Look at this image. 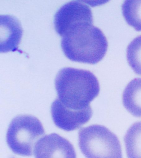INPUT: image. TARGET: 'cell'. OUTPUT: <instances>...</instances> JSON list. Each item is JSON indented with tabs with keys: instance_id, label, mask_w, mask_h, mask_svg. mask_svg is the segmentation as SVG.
Listing matches in <instances>:
<instances>
[{
	"instance_id": "6da1fadb",
	"label": "cell",
	"mask_w": 141,
	"mask_h": 158,
	"mask_svg": "<svg viewBox=\"0 0 141 158\" xmlns=\"http://www.w3.org/2000/svg\"><path fill=\"white\" fill-rule=\"evenodd\" d=\"M58 98L64 106L74 110H83L99 94V81L87 70L66 67L58 72L55 80Z\"/></svg>"
},
{
	"instance_id": "7a4b0ae2",
	"label": "cell",
	"mask_w": 141,
	"mask_h": 158,
	"mask_svg": "<svg viewBox=\"0 0 141 158\" xmlns=\"http://www.w3.org/2000/svg\"><path fill=\"white\" fill-rule=\"evenodd\" d=\"M61 46L69 60L95 64L104 58L108 42L99 27L90 23H80L67 31L62 37Z\"/></svg>"
},
{
	"instance_id": "3957f363",
	"label": "cell",
	"mask_w": 141,
	"mask_h": 158,
	"mask_svg": "<svg viewBox=\"0 0 141 158\" xmlns=\"http://www.w3.org/2000/svg\"><path fill=\"white\" fill-rule=\"evenodd\" d=\"M78 142L87 158H122L119 138L105 126L93 125L81 128Z\"/></svg>"
},
{
	"instance_id": "277c9868",
	"label": "cell",
	"mask_w": 141,
	"mask_h": 158,
	"mask_svg": "<svg viewBox=\"0 0 141 158\" xmlns=\"http://www.w3.org/2000/svg\"><path fill=\"white\" fill-rule=\"evenodd\" d=\"M44 133L42 123L37 118L20 115L11 122L6 141L13 153L21 156H31L35 142Z\"/></svg>"
},
{
	"instance_id": "5b68a950",
	"label": "cell",
	"mask_w": 141,
	"mask_h": 158,
	"mask_svg": "<svg viewBox=\"0 0 141 158\" xmlns=\"http://www.w3.org/2000/svg\"><path fill=\"white\" fill-rule=\"evenodd\" d=\"M80 23H93L90 8L81 1H73L65 3L55 15V29L62 37L69 29Z\"/></svg>"
},
{
	"instance_id": "8992f818",
	"label": "cell",
	"mask_w": 141,
	"mask_h": 158,
	"mask_svg": "<svg viewBox=\"0 0 141 158\" xmlns=\"http://www.w3.org/2000/svg\"><path fill=\"white\" fill-rule=\"evenodd\" d=\"M51 114L56 126L64 131H71L88 122L92 118L93 111L90 106L79 110L68 108L57 98L52 103Z\"/></svg>"
},
{
	"instance_id": "52a82bcc",
	"label": "cell",
	"mask_w": 141,
	"mask_h": 158,
	"mask_svg": "<svg viewBox=\"0 0 141 158\" xmlns=\"http://www.w3.org/2000/svg\"><path fill=\"white\" fill-rule=\"evenodd\" d=\"M34 154L35 158H76L72 144L56 133L39 139L35 144Z\"/></svg>"
},
{
	"instance_id": "ba28073f",
	"label": "cell",
	"mask_w": 141,
	"mask_h": 158,
	"mask_svg": "<svg viewBox=\"0 0 141 158\" xmlns=\"http://www.w3.org/2000/svg\"><path fill=\"white\" fill-rule=\"evenodd\" d=\"M0 20L1 53L17 51L23 32L20 20L10 15H1Z\"/></svg>"
},
{
	"instance_id": "9c48e42d",
	"label": "cell",
	"mask_w": 141,
	"mask_h": 158,
	"mask_svg": "<svg viewBox=\"0 0 141 158\" xmlns=\"http://www.w3.org/2000/svg\"><path fill=\"white\" fill-rule=\"evenodd\" d=\"M122 103L125 108L135 117H141V78L130 82L124 89Z\"/></svg>"
},
{
	"instance_id": "30bf717a",
	"label": "cell",
	"mask_w": 141,
	"mask_h": 158,
	"mask_svg": "<svg viewBox=\"0 0 141 158\" xmlns=\"http://www.w3.org/2000/svg\"><path fill=\"white\" fill-rule=\"evenodd\" d=\"M128 158H141V121L136 122L128 129L124 137Z\"/></svg>"
},
{
	"instance_id": "8fae6325",
	"label": "cell",
	"mask_w": 141,
	"mask_h": 158,
	"mask_svg": "<svg viewBox=\"0 0 141 158\" xmlns=\"http://www.w3.org/2000/svg\"><path fill=\"white\" fill-rule=\"evenodd\" d=\"M122 12L127 23L141 31V1H125L122 5Z\"/></svg>"
},
{
	"instance_id": "7c38bea8",
	"label": "cell",
	"mask_w": 141,
	"mask_h": 158,
	"mask_svg": "<svg viewBox=\"0 0 141 158\" xmlns=\"http://www.w3.org/2000/svg\"><path fill=\"white\" fill-rule=\"evenodd\" d=\"M127 60L134 72L141 75V36L134 39L127 46Z\"/></svg>"
}]
</instances>
